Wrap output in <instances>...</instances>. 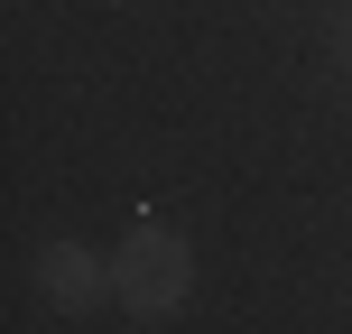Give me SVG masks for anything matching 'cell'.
<instances>
[{"label": "cell", "instance_id": "1", "mask_svg": "<svg viewBox=\"0 0 352 334\" xmlns=\"http://www.w3.org/2000/svg\"><path fill=\"white\" fill-rule=\"evenodd\" d=\"M186 288H195V251H186V232H167V223H130V242L111 251V298H121L130 316H176V306H186Z\"/></svg>", "mask_w": 352, "mask_h": 334}, {"label": "cell", "instance_id": "2", "mask_svg": "<svg viewBox=\"0 0 352 334\" xmlns=\"http://www.w3.org/2000/svg\"><path fill=\"white\" fill-rule=\"evenodd\" d=\"M37 298L65 306V316H84V306H102V298H111V269L93 260L84 242H47V251H37Z\"/></svg>", "mask_w": 352, "mask_h": 334}]
</instances>
